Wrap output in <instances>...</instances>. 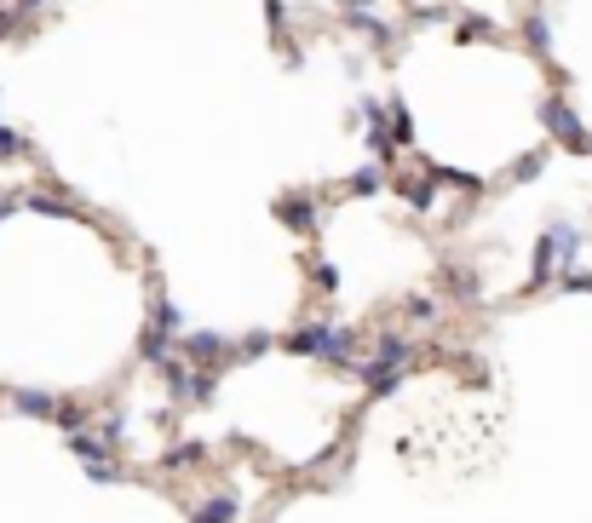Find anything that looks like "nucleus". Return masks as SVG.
Returning a JSON list of instances; mask_svg holds the SVG:
<instances>
[{
	"label": "nucleus",
	"mask_w": 592,
	"mask_h": 523,
	"mask_svg": "<svg viewBox=\"0 0 592 523\" xmlns=\"http://www.w3.org/2000/svg\"><path fill=\"white\" fill-rule=\"evenodd\" d=\"M259 351H271V334H248L242 340V357H259Z\"/></svg>",
	"instance_id": "f3484780"
},
{
	"label": "nucleus",
	"mask_w": 592,
	"mask_h": 523,
	"mask_svg": "<svg viewBox=\"0 0 592 523\" xmlns=\"http://www.w3.org/2000/svg\"><path fill=\"white\" fill-rule=\"evenodd\" d=\"M179 340H184V357H190V363H225L230 357L225 334H179Z\"/></svg>",
	"instance_id": "423d86ee"
},
{
	"label": "nucleus",
	"mask_w": 592,
	"mask_h": 523,
	"mask_svg": "<svg viewBox=\"0 0 592 523\" xmlns=\"http://www.w3.org/2000/svg\"><path fill=\"white\" fill-rule=\"evenodd\" d=\"M409 357H414V345L403 340V334H380V340H374V357L357 368V374H363V386H368V397H391V391L403 386Z\"/></svg>",
	"instance_id": "f03ea898"
},
{
	"label": "nucleus",
	"mask_w": 592,
	"mask_h": 523,
	"mask_svg": "<svg viewBox=\"0 0 592 523\" xmlns=\"http://www.w3.org/2000/svg\"><path fill=\"white\" fill-rule=\"evenodd\" d=\"M397 196H403V202L409 207H420V213H426V207H432V179H397Z\"/></svg>",
	"instance_id": "9b49d317"
},
{
	"label": "nucleus",
	"mask_w": 592,
	"mask_h": 523,
	"mask_svg": "<svg viewBox=\"0 0 592 523\" xmlns=\"http://www.w3.org/2000/svg\"><path fill=\"white\" fill-rule=\"evenodd\" d=\"M478 35H495V23L489 18H466L460 23V41H478Z\"/></svg>",
	"instance_id": "dca6fc26"
},
{
	"label": "nucleus",
	"mask_w": 592,
	"mask_h": 523,
	"mask_svg": "<svg viewBox=\"0 0 592 523\" xmlns=\"http://www.w3.org/2000/svg\"><path fill=\"white\" fill-rule=\"evenodd\" d=\"M150 328H161L167 340H179V334H184V311L167 294H156V322H150Z\"/></svg>",
	"instance_id": "6e6552de"
},
{
	"label": "nucleus",
	"mask_w": 592,
	"mask_h": 523,
	"mask_svg": "<svg viewBox=\"0 0 592 523\" xmlns=\"http://www.w3.org/2000/svg\"><path fill=\"white\" fill-rule=\"evenodd\" d=\"M288 351L294 357H322V363H334V368H351L357 351H363V334L340 328V322H305V328L288 334Z\"/></svg>",
	"instance_id": "f257e3e1"
},
{
	"label": "nucleus",
	"mask_w": 592,
	"mask_h": 523,
	"mask_svg": "<svg viewBox=\"0 0 592 523\" xmlns=\"http://www.w3.org/2000/svg\"><path fill=\"white\" fill-rule=\"evenodd\" d=\"M311 276H317V294H340V271H334L328 259H317V265H311Z\"/></svg>",
	"instance_id": "4468645a"
},
{
	"label": "nucleus",
	"mask_w": 592,
	"mask_h": 523,
	"mask_svg": "<svg viewBox=\"0 0 592 523\" xmlns=\"http://www.w3.org/2000/svg\"><path fill=\"white\" fill-rule=\"evenodd\" d=\"M541 167H547V144H535V150H529V156L518 161V167H512V179L524 184V179H535V173H541Z\"/></svg>",
	"instance_id": "ddd939ff"
},
{
	"label": "nucleus",
	"mask_w": 592,
	"mask_h": 523,
	"mask_svg": "<svg viewBox=\"0 0 592 523\" xmlns=\"http://www.w3.org/2000/svg\"><path fill=\"white\" fill-rule=\"evenodd\" d=\"M276 219H282V225H294L299 236H317V225H322V213H317L311 196H288V202H276Z\"/></svg>",
	"instance_id": "20e7f679"
},
{
	"label": "nucleus",
	"mask_w": 592,
	"mask_h": 523,
	"mask_svg": "<svg viewBox=\"0 0 592 523\" xmlns=\"http://www.w3.org/2000/svg\"><path fill=\"white\" fill-rule=\"evenodd\" d=\"M12 409L29 414V420H52V414H58V397L41 391V386H12Z\"/></svg>",
	"instance_id": "39448f33"
},
{
	"label": "nucleus",
	"mask_w": 592,
	"mask_h": 523,
	"mask_svg": "<svg viewBox=\"0 0 592 523\" xmlns=\"http://www.w3.org/2000/svg\"><path fill=\"white\" fill-rule=\"evenodd\" d=\"M524 35H529V46H535L541 58H552V29H547V18H541V12H529V18H524Z\"/></svg>",
	"instance_id": "9d476101"
},
{
	"label": "nucleus",
	"mask_w": 592,
	"mask_h": 523,
	"mask_svg": "<svg viewBox=\"0 0 592 523\" xmlns=\"http://www.w3.org/2000/svg\"><path fill=\"white\" fill-rule=\"evenodd\" d=\"M541 127H547V138H558L564 150L592 156V133L581 127V115L570 110V98H564V92H547V98H541Z\"/></svg>",
	"instance_id": "7ed1b4c3"
},
{
	"label": "nucleus",
	"mask_w": 592,
	"mask_h": 523,
	"mask_svg": "<svg viewBox=\"0 0 592 523\" xmlns=\"http://www.w3.org/2000/svg\"><path fill=\"white\" fill-rule=\"evenodd\" d=\"M236 512H242V506H236V495H207V501L196 506V518H190V523H236Z\"/></svg>",
	"instance_id": "0eeeda50"
},
{
	"label": "nucleus",
	"mask_w": 592,
	"mask_h": 523,
	"mask_svg": "<svg viewBox=\"0 0 592 523\" xmlns=\"http://www.w3.org/2000/svg\"><path fill=\"white\" fill-rule=\"evenodd\" d=\"M202 455H207L202 443H184V449H173V455H167V466H179V472H184L190 460H202Z\"/></svg>",
	"instance_id": "2eb2a0df"
},
{
	"label": "nucleus",
	"mask_w": 592,
	"mask_h": 523,
	"mask_svg": "<svg viewBox=\"0 0 592 523\" xmlns=\"http://www.w3.org/2000/svg\"><path fill=\"white\" fill-rule=\"evenodd\" d=\"M35 156V150H29V138L18 133V127H6V121H0V161H29Z\"/></svg>",
	"instance_id": "1a4fd4ad"
},
{
	"label": "nucleus",
	"mask_w": 592,
	"mask_h": 523,
	"mask_svg": "<svg viewBox=\"0 0 592 523\" xmlns=\"http://www.w3.org/2000/svg\"><path fill=\"white\" fill-rule=\"evenodd\" d=\"M380 184H386L380 167H357V173H351V196H380Z\"/></svg>",
	"instance_id": "f8f14e48"
}]
</instances>
